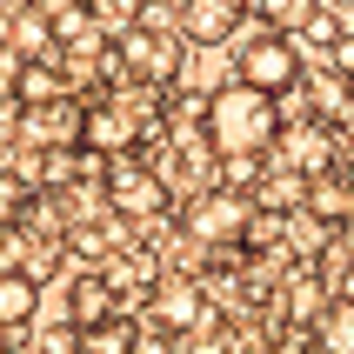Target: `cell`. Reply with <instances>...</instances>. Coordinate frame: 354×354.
I'll list each match as a JSON object with an SVG mask.
<instances>
[{"mask_svg": "<svg viewBox=\"0 0 354 354\" xmlns=\"http://www.w3.org/2000/svg\"><path fill=\"white\" fill-rule=\"evenodd\" d=\"M281 94H268V87H254V80H227V87H214L207 94V147L214 154H268L281 134Z\"/></svg>", "mask_w": 354, "mask_h": 354, "instance_id": "obj_1", "label": "cell"}, {"mask_svg": "<svg viewBox=\"0 0 354 354\" xmlns=\"http://www.w3.org/2000/svg\"><path fill=\"white\" fill-rule=\"evenodd\" d=\"M114 60H120V80H140V87H174L180 67H187V40L174 27H120L114 34Z\"/></svg>", "mask_w": 354, "mask_h": 354, "instance_id": "obj_2", "label": "cell"}, {"mask_svg": "<svg viewBox=\"0 0 354 354\" xmlns=\"http://www.w3.org/2000/svg\"><path fill=\"white\" fill-rule=\"evenodd\" d=\"M234 74H241V80H254V87H268V94H295L301 74H308V60H301V40H295V34L261 27L254 40H241Z\"/></svg>", "mask_w": 354, "mask_h": 354, "instance_id": "obj_3", "label": "cell"}, {"mask_svg": "<svg viewBox=\"0 0 354 354\" xmlns=\"http://www.w3.org/2000/svg\"><path fill=\"white\" fill-rule=\"evenodd\" d=\"M107 207H114L120 221H140V214H167V180H160V167H134L127 154H114V167H107Z\"/></svg>", "mask_w": 354, "mask_h": 354, "instance_id": "obj_4", "label": "cell"}, {"mask_svg": "<svg viewBox=\"0 0 354 354\" xmlns=\"http://www.w3.org/2000/svg\"><path fill=\"white\" fill-rule=\"evenodd\" d=\"M248 214H254V201L248 194H227V187H201V201L187 207V234L194 241H241L248 234Z\"/></svg>", "mask_w": 354, "mask_h": 354, "instance_id": "obj_5", "label": "cell"}, {"mask_svg": "<svg viewBox=\"0 0 354 354\" xmlns=\"http://www.w3.org/2000/svg\"><path fill=\"white\" fill-rule=\"evenodd\" d=\"M274 147H281V160H288V167H301L308 180H315V174H328V167L341 160V140H335V127H328V120H315V114H308V120H295V127L281 120Z\"/></svg>", "mask_w": 354, "mask_h": 354, "instance_id": "obj_6", "label": "cell"}, {"mask_svg": "<svg viewBox=\"0 0 354 354\" xmlns=\"http://www.w3.org/2000/svg\"><path fill=\"white\" fill-rule=\"evenodd\" d=\"M241 20H248V0H180L174 27L187 47H227Z\"/></svg>", "mask_w": 354, "mask_h": 354, "instance_id": "obj_7", "label": "cell"}, {"mask_svg": "<svg viewBox=\"0 0 354 354\" xmlns=\"http://www.w3.org/2000/svg\"><path fill=\"white\" fill-rule=\"evenodd\" d=\"M147 321H154L160 335H201L207 301H201L194 281H160V288H147Z\"/></svg>", "mask_w": 354, "mask_h": 354, "instance_id": "obj_8", "label": "cell"}, {"mask_svg": "<svg viewBox=\"0 0 354 354\" xmlns=\"http://www.w3.org/2000/svg\"><path fill=\"white\" fill-rule=\"evenodd\" d=\"M40 315V274L34 268H0V335H14Z\"/></svg>", "mask_w": 354, "mask_h": 354, "instance_id": "obj_9", "label": "cell"}, {"mask_svg": "<svg viewBox=\"0 0 354 354\" xmlns=\"http://www.w3.org/2000/svg\"><path fill=\"white\" fill-rule=\"evenodd\" d=\"M261 214H301V201H308V174L301 167H274V174L254 180V194H248Z\"/></svg>", "mask_w": 354, "mask_h": 354, "instance_id": "obj_10", "label": "cell"}, {"mask_svg": "<svg viewBox=\"0 0 354 354\" xmlns=\"http://www.w3.org/2000/svg\"><path fill=\"white\" fill-rule=\"evenodd\" d=\"M114 315V281L100 274H80L74 288H67V321H74V328H94V321H107Z\"/></svg>", "mask_w": 354, "mask_h": 354, "instance_id": "obj_11", "label": "cell"}, {"mask_svg": "<svg viewBox=\"0 0 354 354\" xmlns=\"http://www.w3.org/2000/svg\"><path fill=\"white\" fill-rule=\"evenodd\" d=\"M315 354H354V301H328L315 315Z\"/></svg>", "mask_w": 354, "mask_h": 354, "instance_id": "obj_12", "label": "cell"}, {"mask_svg": "<svg viewBox=\"0 0 354 354\" xmlns=\"http://www.w3.org/2000/svg\"><path fill=\"white\" fill-rule=\"evenodd\" d=\"M54 94H67V74H60V60H27L7 100H14V107H34V100H54Z\"/></svg>", "mask_w": 354, "mask_h": 354, "instance_id": "obj_13", "label": "cell"}, {"mask_svg": "<svg viewBox=\"0 0 354 354\" xmlns=\"http://www.w3.org/2000/svg\"><path fill=\"white\" fill-rule=\"evenodd\" d=\"M134 321L127 315H107V321H94V328H80V354H134Z\"/></svg>", "mask_w": 354, "mask_h": 354, "instance_id": "obj_14", "label": "cell"}, {"mask_svg": "<svg viewBox=\"0 0 354 354\" xmlns=\"http://www.w3.org/2000/svg\"><path fill=\"white\" fill-rule=\"evenodd\" d=\"M261 174H268V154H214V187L227 194H254Z\"/></svg>", "mask_w": 354, "mask_h": 354, "instance_id": "obj_15", "label": "cell"}, {"mask_svg": "<svg viewBox=\"0 0 354 354\" xmlns=\"http://www.w3.org/2000/svg\"><path fill=\"white\" fill-rule=\"evenodd\" d=\"M315 7H321V0H248V14H254L261 27H281V34H295Z\"/></svg>", "mask_w": 354, "mask_h": 354, "instance_id": "obj_16", "label": "cell"}, {"mask_svg": "<svg viewBox=\"0 0 354 354\" xmlns=\"http://www.w3.org/2000/svg\"><path fill=\"white\" fill-rule=\"evenodd\" d=\"M20 47V60H47L54 54V27H47V14H27V20H14V34H7Z\"/></svg>", "mask_w": 354, "mask_h": 354, "instance_id": "obj_17", "label": "cell"}, {"mask_svg": "<svg viewBox=\"0 0 354 354\" xmlns=\"http://www.w3.org/2000/svg\"><path fill=\"white\" fill-rule=\"evenodd\" d=\"M27 201H34L27 174H14V167H0V227H14V221L27 214Z\"/></svg>", "mask_w": 354, "mask_h": 354, "instance_id": "obj_18", "label": "cell"}, {"mask_svg": "<svg viewBox=\"0 0 354 354\" xmlns=\"http://www.w3.org/2000/svg\"><path fill=\"white\" fill-rule=\"evenodd\" d=\"M87 7H94V20H100V27H114V34H120V27H134V14H140V0H87Z\"/></svg>", "mask_w": 354, "mask_h": 354, "instance_id": "obj_19", "label": "cell"}, {"mask_svg": "<svg viewBox=\"0 0 354 354\" xmlns=\"http://www.w3.org/2000/svg\"><path fill=\"white\" fill-rule=\"evenodd\" d=\"M341 295H348V301H354V274H348V281H341Z\"/></svg>", "mask_w": 354, "mask_h": 354, "instance_id": "obj_20", "label": "cell"}, {"mask_svg": "<svg viewBox=\"0 0 354 354\" xmlns=\"http://www.w3.org/2000/svg\"><path fill=\"white\" fill-rule=\"evenodd\" d=\"M248 354H288V348H248Z\"/></svg>", "mask_w": 354, "mask_h": 354, "instance_id": "obj_21", "label": "cell"}, {"mask_svg": "<svg viewBox=\"0 0 354 354\" xmlns=\"http://www.w3.org/2000/svg\"><path fill=\"white\" fill-rule=\"evenodd\" d=\"M0 354H7V341H0Z\"/></svg>", "mask_w": 354, "mask_h": 354, "instance_id": "obj_22", "label": "cell"}]
</instances>
